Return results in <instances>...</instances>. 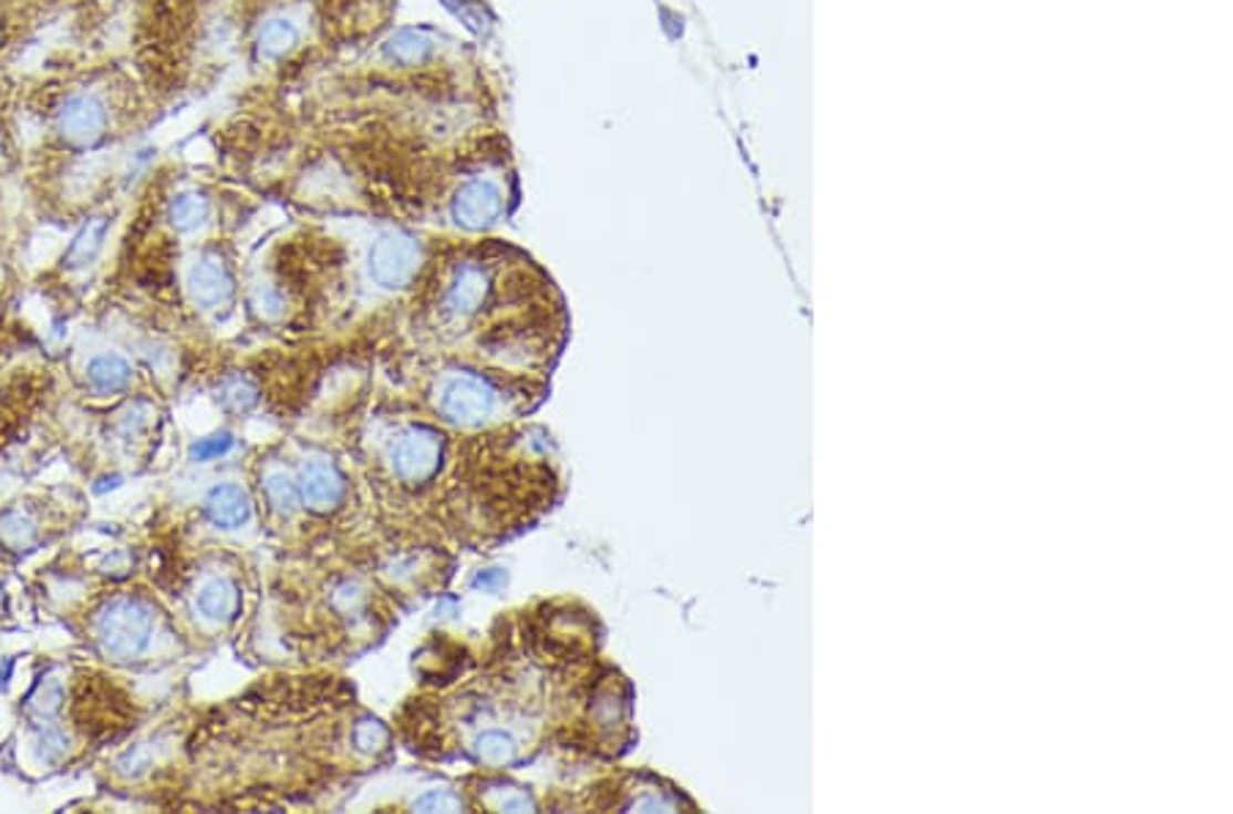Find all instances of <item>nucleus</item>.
I'll return each mask as SVG.
<instances>
[{
    "instance_id": "1",
    "label": "nucleus",
    "mask_w": 1233,
    "mask_h": 814,
    "mask_svg": "<svg viewBox=\"0 0 1233 814\" xmlns=\"http://www.w3.org/2000/svg\"><path fill=\"white\" fill-rule=\"evenodd\" d=\"M152 637L154 615L141 598H113L96 615V642L113 661H137L152 645Z\"/></svg>"
},
{
    "instance_id": "2",
    "label": "nucleus",
    "mask_w": 1233,
    "mask_h": 814,
    "mask_svg": "<svg viewBox=\"0 0 1233 814\" xmlns=\"http://www.w3.org/2000/svg\"><path fill=\"white\" fill-rule=\"evenodd\" d=\"M436 412L460 429H480L499 412V392L475 373H453L436 390Z\"/></svg>"
},
{
    "instance_id": "3",
    "label": "nucleus",
    "mask_w": 1233,
    "mask_h": 814,
    "mask_svg": "<svg viewBox=\"0 0 1233 814\" xmlns=\"http://www.w3.org/2000/svg\"><path fill=\"white\" fill-rule=\"evenodd\" d=\"M442 455H445V439L434 429L414 425V429L403 431L393 450H390V470H393L395 481L406 483V486H423L439 472Z\"/></svg>"
},
{
    "instance_id": "4",
    "label": "nucleus",
    "mask_w": 1233,
    "mask_h": 814,
    "mask_svg": "<svg viewBox=\"0 0 1233 814\" xmlns=\"http://www.w3.org/2000/svg\"><path fill=\"white\" fill-rule=\"evenodd\" d=\"M419 264L417 241L401 230H390L373 241L367 253V271L371 280L382 288H403L414 277Z\"/></svg>"
},
{
    "instance_id": "5",
    "label": "nucleus",
    "mask_w": 1233,
    "mask_h": 814,
    "mask_svg": "<svg viewBox=\"0 0 1233 814\" xmlns=\"http://www.w3.org/2000/svg\"><path fill=\"white\" fill-rule=\"evenodd\" d=\"M299 496L302 505L313 513L335 511L345 499V475L332 461L315 458L308 461L299 472Z\"/></svg>"
},
{
    "instance_id": "6",
    "label": "nucleus",
    "mask_w": 1233,
    "mask_h": 814,
    "mask_svg": "<svg viewBox=\"0 0 1233 814\" xmlns=\"http://www.w3.org/2000/svg\"><path fill=\"white\" fill-rule=\"evenodd\" d=\"M58 126H61L63 137L74 146H94L105 135L107 110L94 94H74L61 107Z\"/></svg>"
},
{
    "instance_id": "7",
    "label": "nucleus",
    "mask_w": 1233,
    "mask_h": 814,
    "mask_svg": "<svg viewBox=\"0 0 1233 814\" xmlns=\"http://www.w3.org/2000/svg\"><path fill=\"white\" fill-rule=\"evenodd\" d=\"M505 198L502 189L494 182H469L466 187H460V193L455 195L453 215L458 219V225L469 230H483L488 225H494L502 215Z\"/></svg>"
},
{
    "instance_id": "8",
    "label": "nucleus",
    "mask_w": 1233,
    "mask_h": 814,
    "mask_svg": "<svg viewBox=\"0 0 1233 814\" xmlns=\"http://www.w3.org/2000/svg\"><path fill=\"white\" fill-rule=\"evenodd\" d=\"M187 291L198 308H220L234 297V275L217 256H200L187 271Z\"/></svg>"
},
{
    "instance_id": "9",
    "label": "nucleus",
    "mask_w": 1233,
    "mask_h": 814,
    "mask_svg": "<svg viewBox=\"0 0 1233 814\" xmlns=\"http://www.w3.org/2000/svg\"><path fill=\"white\" fill-rule=\"evenodd\" d=\"M488 293V275L477 264H460L449 277L445 293H442V313L449 319H469L477 313Z\"/></svg>"
},
{
    "instance_id": "10",
    "label": "nucleus",
    "mask_w": 1233,
    "mask_h": 814,
    "mask_svg": "<svg viewBox=\"0 0 1233 814\" xmlns=\"http://www.w3.org/2000/svg\"><path fill=\"white\" fill-rule=\"evenodd\" d=\"M206 516L220 529H239L252 518V502L236 483H220L206 494Z\"/></svg>"
},
{
    "instance_id": "11",
    "label": "nucleus",
    "mask_w": 1233,
    "mask_h": 814,
    "mask_svg": "<svg viewBox=\"0 0 1233 814\" xmlns=\"http://www.w3.org/2000/svg\"><path fill=\"white\" fill-rule=\"evenodd\" d=\"M241 593L230 579H211L195 596V609L209 622H228L239 615Z\"/></svg>"
},
{
    "instance_id": "12",
    "label": "nucleus",
    "mask_w": 1233,
    "mask_h": 814,
    "mask_svg": "<svg viewBox=\"0 0 1233 814\" xmlns=\"http://www.w3.org/2000/svg\"><path fill=\"white\" fill-rule=\"evenodd\" d=\"M521 754V741L505 727H488L472 743V758L488 767H507Z\"/></svg>"
},
{
    "instance_id": "13",
    "label": "nucleus",
    "mask_w": 1233,
    "mask_h": 814,
    "mask_svg": "<svg viewBox=\"0 0 1233 814\" xmlns=\"http://www.w3.org/2000/svg\"><path fill=\"white\" fill-rule=\"evenodd\" d=\"M107 228H111L107 217L89 219V223L77 230V236H74L72 245L66 247V253H63V267L72 271L91 267V264L96 261V256L102 253V247H105Z\"/></svg>"
},
{
    "instance_id": "14",
    "label": "nucleus",
    "mask_w": 1233,
    "mask_h": 814,
    "mask_svg": "<svg viewBox=\"0 0 1233 814\" xmlns=\"http://www.w3.org/2000/svg\"><path fill=\"white\" fill-rule=\"evenodd\" d=\"M85 379L100 395H118L129 387L132 368L121 354H96L85 368Z\"/></svg>"
},
{
    "instance_id": "15",
    "label": "nucleus",
    "mask_w": 1233,
    "mask_h": 814,
    "mask_svg": "<svg viewBox=\"0 0 1233 814\" xmlns=\"http://www.w3.org/2000/svg\"><path fill=\"white\" fill-rule=\"evenodd\" d=\"M217 401H220L225 412L247 414L258 406L261 392H258V384L250 377H245V373H234V377L222 379L220 390H217Z\"/></svg>"
},
{
    "instance_id": "16",
    "label": "nucleus",
    "mask_w": 1233,
    "mask_h": 814,
    "mask_svg": "<svg viewBox=\"0 0 1233 814\" xmlns=\"http://www.w3.org/2000/svg\"><path fill=\"white\" fill-rule=\"evenodd\" d=\"M209 215H211L209 198H204V195H198V193H182V195H176V198L170 200L168 219H170L173 228L182 230V234L198 230L200 225L209 219Z\"/></svg>"
},
{
    "instance_id": "17",
    "label": "nucleus",
    "mask_w": 1233,
    "mask_h": 814,
    "mask_svg": "<svg viewBox=\"0 0 1233 814\" xmlns=\"http://www.w3.org/2000/svg\"><path fill=\"white\" fill-rule=\"evenodd\" d=\"M297 25L291 20H286V17H274V20L263 22L261 33H258V53H261V58L274 61V58L286 55L297 44Z\"/></svg>"
},
{
    "instance_id": "18",
    "label": "nucleus",
    "mask_w": 1233,
    "mask_h": 814,
    "mask_svg": "<svg viewBox=\"0 0 1233 814\" xmlns=\"http://www.w3.org/2000/svg\"><path fill=\"white\" fill-rule=\"evenodd\" d=\"M263 494H267L269 507H272L274 513H280V516H291V513H297L299 502H302V496H299V483L282 470H272L267 477H263Z\"/></svg>"
},
{
    "instance_id": "19",
    "label": "nucleus",
    "mask_w": 1233,
    "mask_h": 814,
    "mask_svg": "<svg viewBox=\"0 0 1233 814\" xmlns=\"http://www.w3.org/2000/svg\"><path fill=\"white\" fill-rule=\"evenodd\" d=\"M63 702H66V689L61 680L48 678L33 689V694L28 697V713L37 721H55L61 715Z\"/></svg>"
},
{
    "instance_id": "20",
    "label": "nucleus",
    "mask_w": 1233,
    "mask_h": 814,
    "mask_svg": "<svg viewBox=\"0 0 1233 814\" xmlns=\"http://www.w3.org/2000/svg\"><path fill=\"white\" fill-rule=\"evenodd\" d=\"M33 749H37L39 760L48 762V765H58L69 754V735L61 727L53 724V721H42V730L37 732Z\"/></svg>"
},
{
    "instance_id": "21",
    "label": "nucleus",
    "mask_w": 1233,
    "mask_h": 814,
    "mask_svg": "<svg viewBox=\"0 0 1233 814\" xmlns=\"http://www.w3.org/2000/svg\"><path fill=\"white\" fill-rule=\"evenodd\" d=\"M428 53H431V42L417 31H401L393 42H390V55L403 63L423 61Z\"/></svg>"
},
{
    "instance_id": "22",
    "label": "nucleus",
    "mask_w": 1233,
    "mask_h": 814,
    "mask_svg": "<svg viewBox=\"0 0 1233 814\" xmlns=\"http://www.w3.org/2000/svg\"><path fill=\"white\" fill-rule=\"evenodd\" d=\"M230 447H234V434H228V431H217V434L198 439V442L189 447V455H193V461H198V464H206V461H217L222 458V455H228Z\"/></svg>"
},
{
    "instance_id": "23",
    "label": "nucleus",
    "mask_w": 1233,
    "mask_h": 814,
    "mask_svg": "<svg viewBox=\"0 0 1233 814\" xmlns=\"http://www.w3.org/2000/svg\"><path fill=\"white\" fill-rule=\"evenodd\" d=\"M412 806L414 812H458L464 806V801H460V795L449 793V790H428Z\"/></svg>"
},
{
    "instance_id": "24",
    "label": "nucleus",
    "mask_w": 1233,
    "mask_h": 814,
    "mask_svg": "<svg viewBox=\"0 0 1233 814\" xmlns=\"http://www.w3.org/2000/svg\"><path fill=\"white\" fill-rule=\"evenodd\" d=\"M33 524L28 522V518L17 516V513H11V516L3 518V535L6 538H11L14 546H25V543L33 540Z\"/></svg>"
},
{
    "instance_id": "25",
    "label": "nucleus",
    "mask_w": 1233,
    "mask_h": 814,
    "mask_svg": "<svg viewBox=\"0 0 1233 814\" xmlns=\"http://www.w3.org/2000/svg\"><path fill=\"white\" fill-rule=\"evenodd\" d=\"M148 765H152V758H148V749L146 746H137V749H129V752L124 754V758L118 760V771L124 773V776H143V773L148 771Z\"/></svg>"
},
{
    "instance_id": "26",
    "label": "nucleus",
    "mask_w": 1233,
    "mask_h": 814,
    "mask_svg": "<svg viewBox=\"0 0 1233 814\" xmlns=\"http://www.w3.org/2000/svg\"><path fill=\"white\" fill-rule=\"evenodd\" d=\"M256 305L261 308L263 316H269V319H274V316L282 313V297L278 291H274L272 286H263L256 291Z\"/></svg>"
},
{
    "instance_id": "27",
    "label": "nucleus",
    "mask_w": 1233,
    "mask_h": 814,
    "mask_svg": "<svg viewBox=\"0 0 1233 814\" xmlns=\"http://www.w3.org/2000/svg\"><path fill=\"white\" fill-rule=\"evenodd\" d=\"M507 581V576L502 574L499 568H491V570H480L477 574V579L472 581L475 585V590H483V593H497L499 587H502Z\"/></svg>"
}]
</instances>
